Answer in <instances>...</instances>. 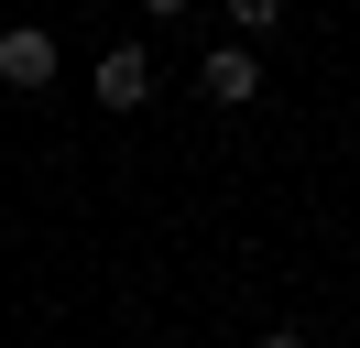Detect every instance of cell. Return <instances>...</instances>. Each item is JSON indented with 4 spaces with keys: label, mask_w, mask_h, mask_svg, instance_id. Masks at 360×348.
Segmentation results:
<instances>
[{
    "label": "cell",
    "mask_w": 360,
    "mask_h": 348,
    "mask_svg": "<svg viewBox=\"0 0 360 348\" xmlns=\"http://www.w3.org/2000/svg\"><path fill=\"white\" fill-rule=\"evenodd\" d=\"M197 98L207 109H251L262 98V55H251V44H207L197 55Z\"/></svg>",
    "instance_id": "cell-1"
},
{
    "label": "cell",
    "mask_w": 360,
    "mask_h": 348,
    "mask_svg": "<svg viewBox=\"0 0 360 348\" xmlns=\"http://www.w3.org/2000/svg\"><path fill=\"white\" fill-rule=\"evenodd\" d=\"M55 65H66V55H55L44 22H11V33H0V87H22V98H33V87H55Z\"/></svg>",
    "instance_id": "cell-2"
},
{
    "label": "cell",
    "mask_w": 360,
    "mask_h": 348,
    "mask_svg": "<svg viewBox=\"0 0 360 348\" xmlns=\"http://www.w3.org/2000/svg\"><path fill=\"white\" fill-rule=\"evenodd\" d=\"M88 98L98 109H142V98H153V55H142V44H110L98 76H88Z\"/></svg>",
    "instance_id": "cell-3"
},
{
    "label": "cell",
    "mask_w": 360,
    "mask_h": 348,
    "mask_svg": "<svg viewBox=\"0 0 360 348\" xmlns=\"http://www.w3.org/2000/svg\"><path fill=\"white\" fill-rule=\"evenodd\" d=\"M262 33H284V0H229V44H262Z\"/></svg>",
    "instance_id": "cell-4"
},
{
    "label": "cell",
    "mask_w": 360,
    "mask_h": 348,
    "mask_svg": "<svg viewBox=\"0 0 360 348\" xmlns=\"http://www.w3.org/2000/svg\"><path fill=\"white\" fill-rule=\"evenodd\" d=\"M142 11H153V22H186V11H197V0H142Z\"/></svg>",
    "instance_id": "cell-5"
},
{
    "label": "cell",
    "mask_w": 360,
    "mask_h": 348,
    "mask_svg": "<svg viewBox=\"0 0 360 348\" xmlns=\"http://www.w3.org/2000/svg\"><path fill=\"white\" fill-rule=\"evenodd\" d=\"M251 348H316V337H295V326H273V337H251Z\"/></svg>",
    "instance_id": "cell-6"
}]
</instances>
